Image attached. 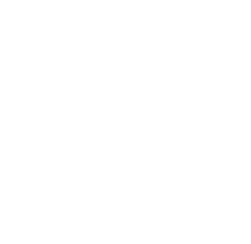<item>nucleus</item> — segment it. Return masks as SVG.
Instances as JSON below:
<instances>
[]
</instances>
